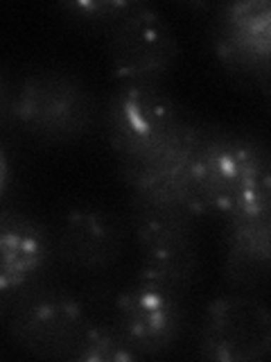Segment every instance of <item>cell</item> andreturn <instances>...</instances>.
Returning <instances> with one entry per match:
<instances>
[{
	"mask_svg": "<svg viewBox=\"0 0 271 362\" xmlns=\"http://www.w3.org/2000/svg\"><path fill=\"white\" fill-rule=\"evenodd\" d=\"M201 215L129 195V226L140 252L161 247L197 245Z\"/></svg>",
	"mask_w": 271,
	"mask_h": 362,
	"instance_id": "4fadbf2b",
	"label": "cell"
},
{
	"mask_svg": "<svg viewBox=\"0 0 271 362\" xmlns=\"http://www.w3.org/2000/svg\"><path fill=\"white\" fill-rule=\"evenodd\" d=\"M9 301L11 342L32 358L71 360L90 320L86 305L71 290L41 281Z\"/></svg>",
	"mask_w": 271,
	"mask_h": 362,
	"instance_id": "277c9868",
	"label": "cell"
},
{
	"mask_svg": "<svg viewBox=\"0 0 271 362\" xmlns=\"http://www.w3.org/2000/svg\"><path fill=\"white\" fill-rule=\"evenodd\" d=\"M111 324L138 358L165 356L186 333V301L176 292L133 281L113 303Z\"/></svg>",
	"mask_w": 271,
	"mask_h": 362,
	"instance_id": "ba28073f",
	"label": "cell"
},
{
	"mask_svg": "<svg viewBox=\"0 0 271 362\" xmlns=\"http://www.w3.org/2000/svg\"><path fill=\"white\" fill-rule=\"evenodd\" d=\"M9 98H11V86L7 84L5 75L0 73V124L9 122Z\"/></svg>",
	"mask_w": 271,
	"mask_h": 362,
	"instance_id": "e0dca14e",
	"label": "cell"
},
{
	"mask_svg": "<svg viewBox=\"0 0 271 362\" xmlns=\"http://www.w3.org/2000/svg\"><path fill=\"white\" fill-rule=\"evenodd\" d=\"M183 116L161 84H122L102 109V129L113 154L124 158L158 143Z\"/></svg>",
	"mask_w": 271,
	"mask_h": 362,
	"instance_id": "52a82bcc",
	"label": "cell"
},
{
	"mask_svg": "<svg viewBox=\"0 0 271 362\" xmlns=\"http://www.w3.org/2000/svg\"><path fill=\"white\" fill-rule=\"evenodd\" d=\"M138 0H68L56 5L68 23H73L77 30L107 34L116 23L133 9Z\"/></svg>",
	"mask_w": 271,
	"mask_h": 362,
	"instance_id": "2e32d148",
	"label": "cell"
},
{
	"mask_svg": "<svg viewBox=\"0 0 271 362\" xmlns=\"http://www.w3.org/2000/svg\"><path fill=\"white\" fill-rule=\"evenodd\" d=\"M271 188L269 147L253 134L206 122L192 161V190L203 215L235 211L248 197Z\"/></svg>",
	"mask_w": 271,
	"mask_h": 362,
	"instance_id": "7a4b0ae2",
	"label": "cell"
},
{
	"mask_svg": "<svg viewBox=\"0 0 271 362\" xmlns=\"http://www.w3.org/2000/svg\"><path fill=\"white\" fill-rule=\"evenodd\" d=\"M54 263L77 274H104L127 249V229L116 213L97 204H75L54 222Z\"/></svg>",
	"mask_w": 271,
	"mask_h": 362,
	"instance_id": "9c48e42d",
	"label": "cell"
},
{
	"mask_svg": "<svg viewBox=\"0 0 271 362\" xmlns=\"http://www.w3.org/2000/svg\"><path fill=\"white\" fill-rule=\"evenodd\" d=\"M52 263L48 226L23 209H0V294L9 301L45 281Z\"/></svg>",
	"mask_w": 271,
	"mask_h": 362,
	"instance_id": "7c38bea8",
	"label": "cell"
},
{
	"mask_svg": "<svg viewBox=\"0 0 271 362\" xmlns=\"http://www.w3.org/2000/svg\"><path fill=\"white\" fill-rule=\"evenodd\" d=\"M201 272L199 247L181 245V247H161L140 252L136 281L150 283L169 292L183 294L195 286Z\"/></svg>",
	"mask_w": 271,
	"mask_h": 362,
	"instance_id": "5bb4252c",
	"label": "cell"
},
{
	"mask_svg": "<svg viewBox=\"0 0 271 362\" xmlns=\"http://www.w3.org/2000/svg\"><path fill=\"white\" fill-rule=\"evenodd\" d=\"M111 71L122 84H161L181 59L176 32L158 9L136 3L104 34Z\"/></svg>",
	"mask_w": 271,
	"mask_h": 362,
	"instance_id": "5b68a950",
	"label": "cell"
},
{
	"mask_svg": "<svg viewBox=\"0 0 271 362\" xmlns=\"http://www.w3.org/2000/svg\"><path fill=\"white\" fill-rule=\"evenodd\" d=\"M138 360V356L124 342L118 328L111 322L88 320L82 339L73 351L71 362H127Z\"/></svg>",
	"mask_w": 271,
	"mask_h": 362,
	"instance_id": "9a60e30c",
	"label": "cell"
},
{
	"mask_svg": "<svg viewBox=\"0 0 271 362\" xmlns=\"http://www.w3.org/2000/svg\"><path fill=\"white\" fill-rule=\"evenodd\" d=\"M224 276L233 290L255 292L269 281L271 263V188L248 197L224 215Z\"/></svg>",
	"mask_w": 271,
	"mask_h": 362,
	"instance_id": "8fae6325",
	"label": "cell"
},
{
	"mask_svg": "<svg viewBox=\"0 0 271 362\" xmlns=\"http://www.w3.org/2000/svg\"><path fill=\"white\" fill-rule=\"evenodd\" d=\"M97 120L93 90L68 68H34L11 86L9 122L41 145L84 141L97 127Z\"/></svg>",
	"mask_w": 271,
	"mask_h": 362,
	"instance_id": "6da1fadb",
	"label": "cell"
},
{
	"mask_svg": "<svg viewBox=\"0 0 271 362\" xmlns=\"http://www.w3.org/2000/svg\"><path fill=\"white\" fill-rule=\"evenodd\" d=\"M197 354L217 362H255L271 354V317L251 292H229L206 305Z\"/></svg>",
	"mask_w": 271,
	"mask_h": 362,
	"instance_id": "8992f818",
	"label": "cell"
},
{
	"mask_svg": "<svg viewBox=\"0 0 271 362\" xmlns=\"http://www.w3.org/2000/svg\"><path fill=\"white\" fill-rule=\"evenodd\" d=\"M203 127V120L183 116L172 132L152 147L133 156L118 158V175L129 195L169 206H183L203 218L192 190V161L201 143Z\"/></svg>",
	"mask_w": 271,
	"mask_h": 362,
	"instance_id": "3957f363",
	"label": "cell"
},
{
	"mask_svg": "<svg viewBox=\"0 0 271 362\" xmlns=\"http://www.w3.org/2000/svg\"><path fill=\"white\" fill-rule=\"evenodd\" d=\"M5 305H7V299L0 294V322H3V317H5Z\"/></svg>",
	"mask_w": 271,
	"mask_h": 362,
	"instance_id": "ac0fdd59",
	"label": "cell"
},
{
	"mask_svg": "<svg viewBox=\"0 0 271 362\" xmlns=\"http://www.w3.org/2000/svg\"><path fill=\"white\" fill-rule=\"evenodd\" d=\"M210 39L215 57L226 71L269 93L271 9L267 0L219 5L212 16Z\"/></svg>",
	"mask_w": 271,
	"mask_h": 362,
	"instance_id": "30bf717a",
	"label": "cell"
}]
</instances>
